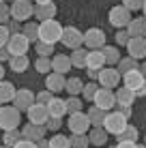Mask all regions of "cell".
I'll return each instance as SVG.
<instances>
[{
    "label": "cell",
    "mask_w": 146,
    "mask_h": 148,
    "mask_svg": "<svg viewBox=\"0 0 146 148\" xmlns=\"http://www.w3.org/2000/svg\"><path fill=\"white\" fill-rule=\"evenodd\" d=\"M19 122H22V112L15 105H2L0 108V127H2V131L19 129Z\"/></svg>",
    "instance_id": "1"
},
{
    "label": "cell",
    "mask_w": 146,
    "mask_h": 148,
    "mask_svg": "<svg viewBox=\"0 0 146 148\" xmlns=\"http://www.w3.org/2000/svg\"><path fill=\"white\" fill-rule=\"evenodd\" d=\"M34 9H37V4H32V0H13L11 15H13L15 22L24 24V22H28L30 17H34Z\"/></svg>",
    "instance_id": "2"
},
{
    "label": "cell",
    "mask_w": 146,
    "mask_h": 148,
    "mask_svg": "<svg viewBox=\"0 0 146 148\" xmlns=\"http://www.w3.org/2000/svg\"><path fill=\"white\" fill-rule=\"evenodd\" d=\"M127 120H129V118H127L125 114H120L118 110H116V112H110L108 118H105V122H103V129L108 131L110 135H116V137H118V135L129 127Z\"/></svg>",
    "instance_id": "3"
},
{
    "label": "cell",
    "mask_w": 146,
    "mask_h": 148,
    "mask_svg": "<svg viewBox=\"0 0 146 148\" xmlns=\"http://www.w3.org/2000/svg\"><path fill=\"white\" fill-rule=\"evenodd\" d=\"M62 32H64V28L60 26L56 19H49V22L41 24V39H39V41L54 45V43H58V41L62 39Z\"/></svg>",
    "instance_id": "4"
},
{
    "label": "cell",
    "mask_w": 146,
    "mask_h": 148,
    "mask_svg": "<svg viewBox=\"0 0 146 148\" xmlns=\"http://www.w3.org/2000/svg\"><path fill=\"white\" fill-rule=\"evenodd\" d=\"M67 127H69V131H71L73 135H86V131L93 127V122H90L88 114L77 112V114H71V116H69Z\"/></svg>",
    "instance_id": "5"
},
{
    "label": "cell",
    "mask_w": 146,
    "mask_h": 148,
    "mask_svg": "<svg viewBox=\"0 0 146 148\" xmlns=\"http://www.w3.org/2000/svg\"><path fill=\"white\" fill-rule=\"evenodd\" d=\"M110 24H112L114 28H127L129 24H131V11H129L125 4H118V7H112L110 9V15H108Z\"/></svg>",
    "instance_id": "6"
},
{
    "label": "cell",
    "mask_w": 146,
    "mask_h": 148,
    "mask_svg": "<svg viewBox=\"0 0 146 148\" xmlns=\"http://www.w3.org/2000/svg\"><path fill=\"white\" fill-rule=\"evenodd\" d=\"M93 105L101 108L103 112H112V110L118 105V101H116V92H114V90H110V88H99V92H97V97H95Z\"/></svg>",
    "instance_id": "7"
},
{
    "label": "cell",
    "mask_w": 146,
    "mask_h": 148,
    "mask_svg": "<svg viewBox=\"0 0 146 148\" xmlns=\"http://www.w3.org/2000/svg\"><path fill=\"white\" fill-rule=\"evenodd\" d=\"M120 79H123V73L116 69V67H108V69H101V73H99V86L101 88H116L120 84Z\"/></svg>",
    "instance_id": "8"
},
{
    "label": "cell",
    "mask_w": 146,
    "mask_h": 148,
    "mask_svg": "<svg viewBox=\"0 0 146 148\" xmlns=\"http://www.w3.org/2000/svg\"><path fill=\"white\" fill-rule=\"evenodd\" d=\"M60 43H62L64 47H69V49H77V47L84 45V32H80L75 26H67L64 32H62Z\"/></svg>",
    "instance_id": "9"
},
{
    "label": "cell",
    "mask_w": 146,
    "mask_h": 148,
    "mask_svg": "<svg viewBox=\"0 0 146 148\" xmlns=\"http://www.w3.org/2000/svg\"><path fill=\"white\" fill-rule=\"evenodd\" d=\"M84 45L88 49H103L105 47V32L101 28H88L84 32Z\"/></svg>",
    "instance_id": "10"
},
{
    "label": "cell",
    "mask_w": 146,
    "mask_h": 148,
    "mask_svg": "<svg viewBox=\"0 0 146 148\" xmlns=\"http://www.w3.org/2000/svg\"><path fill=\"white\" fill-rule=\"evenodd\" d=\"M26 116H28V122H32V125H47L49 122V110H47V105H41V103H34L32 108H30L26 112Z\"/></svg>",
    "instance_id": "11"
},
{
    "label": "cell",
    "mask_w": 146,
    "mask_h": 148,
    "mask_svg": "<svg viewBox=\"0 0 146 148\" xmlns=\"http://www.w3.org/2000/svg\"><path fill=\"white\" fill-rule=\"evenodd\" d=\"M7 49H9V54L11 56H26L28 54V49H30V41L26 39V34H13L11 41H9V45H7Z\"/></svg>",
    "instance_id": "12"
},
{
    "label": "cell",
    "mask_w": 146,
    "mask_h": 148,
    "mask_svg": "<svg viewBox=\"0 0 146 148\" xmlns=\"http://www.w3.org/2000/svg\"><path fill=\"white\" fill-rule=\"evenodd\" d=\"M34 103H37V95H34L32 90H28V88L17 90V97H15V101H13V105L19 112H28Z\"/></svg>",
    "instance_id": "13"
},
{
    "label": "cell",
    "mask_w": 146,
    "mask_h": 148,
    "mask_svg": "<svg viewBox=\"0 0 146 148\" xmlns=\"http://www.w3.org/2000/svg\"><path fill=\"white\" fill-rule=\"evenodd\" d=\"M144 84H146V77H144V73L140 69L129 71V73L123 75V86H125V88H129V90H133V92H138ZM135 97H138V95H135Z\"/></svg>",
    "instance_id": "14"
},
{
    "label": "cell",
    "mask_w": 146,
    "mask_h": 148,
    "mask_svg": "<svg viewBox=\"0 0 146 148\" xmlns=\"http://www.w3.org/2000/svg\"><path fill=\"white\" fill-rule=\"evenodd\" d=\"M45 133H47V127H43V125H32V122L24 125V129H22L24 140L34 142V144H39L41 140H45Z\"/></svg>",
    "instance_id": "15"
},
{
    "label": "cell",
    "mask_w": 146,
    "mask_h": 148,
    "mask_svg": "<svg viewBox=\"0 0 146 148\" xmlns=\"http://www.w3.org/2000/svg\"><path fill=\"white\" fill-rule=\"evenodd\" d=\"M45 90H49V92H54V95L67 90V79H64V75H60V73H49L47 77H45Z\"/></svg>",
    "instance_id": "16"
},
{
    "label": "cell",
    "mask_w": 146,
    "mask_h": 148,
    "mask_svg": "<svg viewBox=\"0 0 146 148\" xmlns=\"http://www.w3.org/2000/svg\"><path fill=\"white\" fill-rule=\"evenodd\" d=\"M127 56H131L135 60H142L146 56V39L144 37H138V39H131L127 45Z\"/></svg>",
    "instance_id": "17"
},
{
    "label": "cell",
    "mask_w": 146,
    "mask_h": 148,
    "mask_svg": "<svg viewBox=\"0 0 146 148\" xmlns=\"http://www.w3.org/2000/svg\"><path fill=\"white\" fill-rule=\"evenodd\" d=\"M52 67H54V73H60V75L69 73V71L73 69L71 56H67V54H56V56L52 58Z\"/></svg>",
    "instance_id": "18"
},
{
    "label": "cell",
    "mask_w": 146,
    "mask_h": 148,
    "mask_svg": "<svg viewBox=\"0 0 146 148\" xmlns=\"http://www.w3.org/2000/svg\"><path fill=\"white\" fill-rule=\"evenodd\" d=\"M127 32L131 39H138V37L146 39V17H133L131 24L127 26Z\"/></svg>",
    "instance_id": "19"
},
{
    "label": "cell",
    "mask_w": 146,
    "mask_h": 148,
    "mask_svg": "<svg viewBox=\"0 0 146 148\" xmlns=\"http://www.w3.org/2000/svg\"><path fill=\"white\" fill-rule=\"evenodd\" d=\"M34 17L39 19V22H49V19L56 17V4L49 2V4H39L37 9H34Z\"/></svg>",
    "instance_id": "20"
},
{
    "label": "cell",
    "mask_w": 146,
    "mask_h": 148,
    "mask_svg": "<svg viewBox=\"0 0 146 148\" xmlns=\"http://www.w3.org/2000/svg\"><path fill=\"white\" fill-rule=\"evenodd\" d=\"M105 56L101 49H90L88 52V60H86V69H97V71H101L105 67Z\"/></svg>",
    "instance_id": "21"
},
{
    "label": "cell",
    "mask_w": 146,
    "mask_h": 148,
    "mask_svg": "<svg viewBox=\"0 0 146 148\" xmlns=\"http://www.w3.org/2000/svg\"><path fill=\"white\" fill-rule=\"evenodd\" d=\"M15 97H17V88H15V84L11 82H2L0 84V103H13Z\"/></svg>",
    "instance_id": "22"
},
{
    "label": "cell",
    "mask_w": 146,
    "mask_h": 148,
    "mask_svg": "<svg viewBox=\"0 0 146 148\" xmlns=\"http://www.w3.org/2000/svg\"><path fill=\"white\" fill-rule=\"evenodd\" d=\"M47 110H49V116H52V118H62L64 114H69L67 112V101H62L60 97H54L52 103L47 105Z\"/></svg>",
    "instance_id": "23"
},
{
    "label": "cell",
    "mask_w": 146,
    "mask_h": 148,
    "mask_svg": "<svg viewBox=\"0 0 146 148\" xmlns=\"http://www.w3.org/2000/svg\"><path fill=\"white\" fill-rule=\"evenodd\" d=\"M108 131L103 129V127H93V131L88 133V140H90V144H93V148H97V146H103L105 142H108Z\"/></svg>",
    "instance_id": "24"
},
{
    "label": "cell",
    "mask_w": 146,
    "mask_h": 148,
    "mask_svg": "<svg viewBox=\"0 0 146 148\" xmlns=\"http://www.w3.org/2000/svg\"><path fill=\"white\" fill-rule=\"evenodd\" d=\"M88 47H77L71 52V62L75 69H86V60H88Z\"/></svg>",
    "instance_id": "25"
},
{
    "label": "cell",
    "mask_w": 146,
    "mask_h": 148,
    "mask_svg": "<svg viewBox=\"0 0 146 148\" xmlns=\"http://www.w3.org/2000/svg\"><path fill=\"white\" fill-rule=\"evenodd\" d=\"M86 114H88L90 122H93V127H103V122H105L110 112H103L101 108H97V105H90V110L86 112Z\"/></svg>",
    "instance_id": "26"
},
{
    "label": "cell",
    "mask_w": 146,
    "mask_h": 148,
    "mask_svg": "<svg viewBox=\"0 0 146 148\" xmlns=\"http://www.w3.org/2000/svg\"><path fill=\"white\" fill-rule=\"evenodd\" d=\"M24 34H26V39L30 41V43H37V41L41 39V24L26 22L24 24Z\"/></svg>",
    "instance_id": "27"
},
{
    "label": "cell",
    "mask_w": 146,
    "mask_h": 148,
    "mask_svg": "<svg viewBox=\"0 0 146 148\" xmlns=\"http://www.w3.org/2000/svg\"><path fill=\"white\" fill-rule=\"evenodd\" d=\"M116 101L118 105H127V108H131L133 101H135V92L129 88H125V86H120V88L116 90Z\"/></svg>",
    "instance_id": "28"
},
{
    "label": "cell",
    "mask_w": 146,
    "mask_h": 148,
    "mask_svg": "<svg viewBox=\"0 0 146 148\" xmlns=\"http://www.w3.org/2000/svg\"><path fill=\"white\" fill-rule=\"evenodd\" d=\"M101 52H103V56H105V62H108V67H114V64H118L120 60H123V56H120L118 47H114V45H105Z\"/></svg>",
    "instance_id": "29"
},
{
    "label": "cell",
    "mask_w": 146,
    "mask_h": 148,
    "mask_svg": "<svg viewBox=\"0 0 146 148\" xmlns=\"http://www.w3.org/2000/svg\"><path fill=\"white\" fill-rule=\"evenodd\" d=\"M28 67H30L28 56H13V58L9 60V69L15 71V73H24Z\"/></svg>",
    "instance_id": "30"
},
{
    "label": "cell",
    "mask_w": 146,
    "mask_h": 148,
    "mask_svg": "<svg viewBox=\"0 0 146 148\" xmlns=\"http://www.w3.org/2000/svg\"><path fill=\"white\" fill-rule=\"evenodd\" d=\"M24 140V135H22V131L19 129H13V131H4V137H2V142H4V146H9V148H15L19 144V142Z\"/></svg>",
    "instance_id": "31"
},
{
    "label": "cell",
    "mask_w": 146,
    "mask_h": 148,
    "mask_svg": "<svg viewBox=\"0 0 146 148\" xmlns=\"http://www.w3.org/2000/svg\"><path fill=\"white\" fill-rule=\"evenodd\" d=\"M84 86L86 84H84L80 77H71V79H67V92L71 97H77V95L84 92Z\"/></svg>",
    "instance_id": "32"
},
{
    "label": "cell",
    "mask_w": 146,
    "mask_h": 148,
    "mask_svg": "<svg viewBox=\"0 0 146 148\" xmlns=\"http://www.w3.org/2000/svg\"><path fill=\"white\" fill-rule=\"evenodd\" d=\"M34 52L39 54V58H54V45H49V43H43V41H37L34 43Z\"/></svg>",
    "instance_id": "33"
},
{
    "label": "cell",
    "mask_w": 146,
    "mask_h": 148,
    "mask_svg": "<svg viewBox=\"0 0 146 148\" xmlns=\"http://www.w3.org/2000/svg\"><path fill=\"white\" fill-rule=\"evenodd\" d=\"M49 146L52 148H73L71 146V137H67L62 133H54V137H49Z\"/></svg>",
    "instance_id": "34"
},
{
    "label": "cell",
    "mask_w": 146,
    "mask_h": 148,
    "mask_svg": "<svg viewBox=\"0 0 146 148\" xmlns=\"http://www.w3.org/2000/svg\"><path fill=\"white\" fill-rule=\"evenodd\" d=\"M116 69L125 75V73H129V71H135V69H140V67H138V60H135V58L127 56V58H123V60L116 64Z\"/></svg>",
    "instance_id": "35"
},
{
    "label": "cell",
    "mask_w": 146,
    "mask_h": 148,
    "mask_svg": "<svg viewBox=\"0 0 146 148\" xmlns=\"http://www.w3.org/2000/svg\"><path fill=\"white\" fill-rule=\"evenodd\" d=\"M99 88H101V86H99L97 82H90V84H86V86H84V92H82L84 101H88V103L93 105V101H95V97H97Z\"/></svg>",
    "instance_id": "36"
},
{
    "label": "cell",
    "mask_w": 146,
    "mask_h": 148,
    "mask_svg": "<svg viewBox=\"0 0 146 148\" xmlns=\"http://www.w3.org/2000/svg\"><path fill=\"white\" fill-rule=\"evenodd\" d=\"M34 69L43 75H49L54 73V67H52V58H37L34 60Z\"/></svg>",
    "instance_id": "37"
},
{
    "label": "cell",
    "mask_w": 146,
    "mask_h": 148,
    "mask_svg": "<svg viewBox=\"0 0 146 148\" xmlns=\"http://www.w3.org/2000/svg\"><path fill=\"white\" fill-rule=\"evenodd\" d=\"M138 137H140V133H138V129H135L133 125H129L127 129H125L123 133L118 135V142H135V144H138Z\"/></svg>",
    "instance_id": "38"
},
{
    "label": "cell",
    "mask_w": 146,
    "mask_h": 148,
    "mask_svg": "<svg viewBox=\"0 0 146 148\" xmlns=\"http://www.w3.org/2000/svg\"><path fill=\"white\" fill-rule=\"evenodd\" d=\"M82 105H84L82 99H77V97H69V99H67V112H69V116L82 112Z\"/></svg>",
    "instance_id": "39"
},
{
    "label": "cell",
    "mask_w": 146,
    "mask_h": 148,
    "mask_svg": "<svg viewBox=\"0 0 146 148\" xmlns=\"http://www.w3.org/2000/svg\"><path fill=\"white\" fill-rule=\"evenodd\" d=\"M71 146L73 148H88L90 146L88 135H71Z\"/></svg>",
    "instance_id": "40"
},
{
    "label": "cell",
    "mask_w": 146,
    "mask_h": 148,
    "mask_svg": "<svg viewBox=\"0 0 146 148\" xmlns=\"http://www.w3.org/2000/svg\"><path fill=\"white\" fill-rule=\"evenodd\" d=\"M11 19H13L11 7H7V2H0V22H2V26H7Z\"/></svg>",
    "instance_id": "41"
},
{
    "label": "cell",
    "mask_w": 146,
    "mask_h": 148,
    "mask_svg": "<svg viewBox=\"0 0 146 148\" xmlns=\"http://www.w3.org/2000/svg\"><path fill=\"white\" fill-rule=\"evenodd\" d=\"M52 99H54V92H49V90H39L37 92V103L41 105H49Z\"/></svg>",
    "instance_id": "42"
},
{
    "label": "cell",
    "mask_w": 146,
    "mask_h": 148,
    "mask_svg": "<svg viewBox=\"0 0 146 148\" xmlns=\"http://www.w3.org/2000/svg\"><path fill=\"white\" fill-rule=\"evenodd\" d=\"M11 30H9V26H0V45L2 47H7L9 45V41H11Z\"/></svg>",
    "instance_id": "43"
},
{
    "label": "cell",
    "mask_w": 146,
    "mask_h": 148,
    "mask_svg": "<svg viewBox=\"0 0 146 148\" xmlns=\"http://www.w3.org/2000/svg\"><path fill=\"white\" fill-rule=\"evenodd\" d=\"M146 0H123V4L129 9V11H138V9H144Z\"/></svg>",
    "instance_id": "44"
},
{
    "label": "cell",
    "mask_w": 146,
    "mask_h": 148,
    "mask_svg": "<svg viewBox=\"0 0 146 148\" xmlns=\"http://www.w3.org/2000/svg\"><path fill=\"white\" fill-rule=\"evenodd\" d=\"M129 41H131V37H129L127 30H118V32H116V43L118 45H125V47H127Z\"/></svg>",
    "instance_id": "45"
},
{
    "label": "cell",
    "mask_w": 146,
    "mask_h": 148,
    "mask_svg": "<svg viewBox=\"0 0 146 148\" xmlns=\"http://www.w3.org/2000/svg\"><path fill=\"white\" fill-rule=\"evenodd\" d=\"M47 131H54V133H60V127H62V118H49L47 125Z\"/></svg>",
    "instance_id": "46"
},
{
    "label": "cell",
    "mask_w": 146,
    "mask_h": 148,
    "mask_svg": "<svg viewBox=\"0 0 146 148\" xmlns=\"http://www.w3.org/2000/svg\"><path fill=\"white\" fill-rule=\"evenodd\" d=\"M7 26H9V30H11V34H22L24 32V28H19V22H15V19H11Z\"/></svg>",
    "instance_id": "47"
},
{
    "label": "cell",
    "mask_w": 146,
    "mask_h": 148,
    "mask_svg": "<svg viewBox=\"0 0 146 148\" xmlns=\"http://www.w3.org/2000/svg\"><path fill=\"white\" fill-rule=\"evenodd\" d=\"M116 110L120 112V114H125L127 118H131V114H133V112H131V108H127V105H116Z\"/></svg>",
    "instance_id": "48"
},
{
    "label": "cell",
    "mask_w": 146,
    "mask_h": 148,
    "mask_svg": "<svg viewBox=\"0 0 146 148\" xmlns=\"http://www.w3.org/2000/svg\"><path fill=\"white\" fill-rule=\"evenodd\" d=\"M15 148H39L37 144H34V142H28V140H22V142H19V144L17 146H15Z\"/></svg>",
    "instance_id": "49"
},
{
    "label": "cell",
    "mask_w": 146,
    "mask_h": 148,
    "mask_svg": "<svg viewBox=\"0 0 146 148\" xmlns=\"http://www.w3.org/2000/svg\"><path fill=\"white\" fill-rule=\"evenodd\" d=\"M116 148H138V144L135 142H118Z\"/></svg>",
    "instance_id": "50"
},
{
    "label": "cell",
    "mask_w": 146,
    "mask_h": 148,
    "mask_svg": "<svg viewBox=\"0 0 146 148\" xmlns=\"http://www.w3.org/2000/svg\"><path fill=\"white\" fill-rule=\"evenodd\" d=\"M37 146H39V148H52V146H49V140H41Z\"/></svg>",
    "instance_id": "51"
},
{
    "label": "cell",
    "mask_w": 146,
    "mask_h": 148,
    "mask_svg": "<svg viewBox=\"0 0 146 148\" xmlns=\"http://www.w3.org/2000/svg\"><path fill=\"white\" fill-rule=\"evenodd\" d=\"M32 2L39 7V4H49V2H54V0H32Z\"/></svg>",
    "instance_id": "52"
},
{
    "label": "cell",
    "mask_w": 146,
    "mask_h": 148,
    "mask_svg": "<svg viewBox=\"0 0 146 148\" xmlns=\"http://www.w3.org/2000/svg\"><path fill=\"white\" fill-rule=\"evenodd\" d=\"M135 95H138V97H146V84H144V86H142V88H140Z\"/></svg>",
    "instance_id": "53"
},
{
    "label": "cell",
    "mask_w": 146,
    "mask_h": 148,
    "mask_svg": "<svg viewBox=\"0 0 146 148\" xmlns=\"http://www.w3.org/2000/svg\"><path fill=\"white\" fill-rule=\"evenodd\" d=\"M140 71H142V73H144V77H146V62L142 64V67H140Z\"/></svg>",
    "instance_id": "54"
},
{
    "label": "cell",
    "mask_w": 146,
    "mask_h": 148,
    "mask_svg": "<svg viewBox=\"0 0 146 148\" xmlns=\"http://www.w3.org/2000/svg\"><path fill=\"white\" fill-rule=\"evenodd\" d=\"M142 11H144V17H146V2H144V9H142Z\"/></svg>",
    "instance_id": "55"
},
{
    "label": "cell",
    "mask_w": 146,
    "mask_h": 148,
    "mask_svg": "<svg viewBox=\"0 0 146 148\" xmlns=\"http://www.w3.org/2000/svg\"><path fill=\"white\" fill-rule=\"evenodd\" d=\"M138 148H146V144H138Z\"/></svg>",
    "instance_id": "56"
},
{
    "label": "cell",
    "mask_w": 146,
    "mask_h": 148,
    "mask_svg": "<svg viewBox=\"0 0 146 148\" xmlns=\"http://www.w3.org/2000/svg\"><path fill=\"white\" fill-rule=\"evenodd\" d=\"M144 144H146V135H144Z\"/></svg>",
    "instance_id": "57"
},
{
    "label": "cell",
    "mask_w": 146,
    "mask_h": 148,
    "mask_svg": "<svg viewBox=\"0 0 146 148\" xmlns=\"http://www.w3.org/2000/svg\"><path fill=\"white\" fill-rule=\"evenodd\" d=\"M110 148H116V146H110Z\"/></svg>",
    "instance_id": "58"
},
{
    "label": "cell",
    "mask_w": 146,
    "mask_h": 148,
    "mask_svg": "<svg viewBox=\"0 0 146 148\" xmlns=\"http://www.w3.org/2000/svg\"><path fill=\"white\" fill-rule=\"evenodd\" d=\"M2 148H9V146H2Z\"/></svg>",
    "instance_id": "59"
},
{
    "label": "cell",
    "mask_w": 146,
    "mask_h": 148,
    "mask_svg": "<svg viewBox=\"0 0 146 148\" xmlns=\"http://www.w3.org/2000/svg\"><path fill=\"white\" fill-rule=\"evenodd\" d=\"M2 2H7V0H2Z\"/></svg>",
    "instance_id": "60"
}]
</instances>
